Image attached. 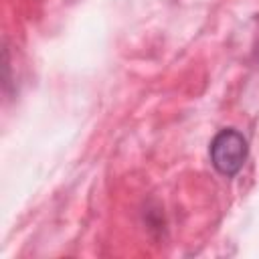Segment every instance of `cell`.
<instances>
[{
    "label": "cell",
    "mask_w": 259,
    "mask_h": 259,
    "mask_svg": "<svg viewBox=\"0 0 259 259\" xmlns=\"http://www.w3.org/2000/svg\"><path fill=\"white\" fill-rule=\"evenodd\" d=\"M210 162L223 176H235L249 154L247 138L235 127L221 130L210 142Z\"/></svg>",
    "instance_id": "6da1fadb"
}]
</instances>
